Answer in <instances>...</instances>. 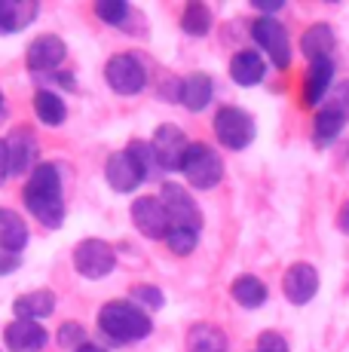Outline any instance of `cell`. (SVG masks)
I'll list each match as a JSON object with an SVG mask.
<instances>
[{
  "mask_svg": "<svg viewBox=\"0 0 349 352\" xmlns=\"http://www.w3.org/2000/svg\"><path fill=\"white\" fill-rule=\"evenodd\" d=\"M129 3L123 0H98L95 3V16L102 19L104 25H113V28H126V19H129Z\"/></svg>",
  "mask_w": 349,
  "mask_h": 352,
  "instance_id": "obj_28",
  "label": "cell"
},
{
  "mask_svg": "<svg viewBox=\"0 0 349 352\" xmlns=\"http://www.w3.org/2000/svg\"><path fill=\"white\" fill-rule=\"evenodd\" d=\"M52 309H56V294H52L49 288L28 291V294H22L16 303H12V316H16V319H25V322L46 319V316H52Z\"/></svg>",
  "mask_w": 349,
  "mask_h": 352,
  "instance_id": "obj_21",
  "label": "cell"
},
{
  "mask_svg": "<svg viewBox=\"0 0 349 352\" xmlns=\"http://www.w3.org/2000/svg\"><path fill=\"white\" fill-rule=\"evenodd\" d=\"M58 346L62 349H74L77 352L83 343H89L86 340V331H83V324H77V322H65L62 328H58Z\"/></svg>",
  "mask_w": 349,
  "mask_h": 352,
  "instance_id": "obj_32",
  "label": "cell"
},
{
  "mask_svg": "<svg viewBox=\"0 0 349 352\" xmlns=\"http://www.w3.org/2000/svg\"><path fill=\"white\" fill-rule=\"evenodd\" d=\"M159 202H163L166 214H169V230H190L199 233L203 230V212H199L196 199L174 181H166L159 190Z\"/></svg>",
  "mask_w": 349,
  "mask_h": 352,
  "instance_id": "obj_5",
  "label": "cell"
},
{
  "mask_svg": "<svg viewBox=\"0 0 349 352\" xmlns=\"http://www.w3.org/2000/svg\"><path fill=\"white\" fill-rule=\"evenodd\" d=\"M6 157H10V175H31L40 157V144L31 129H12L6 135Z\"/></svg>",
  "mask_w": 349,
  "mask_h": 352,
  "instance_id": "obj_13",
  "label": "cell"
},
{
  "mask_svg": "<svg viewBox=\"0 0 349 352\" xmlns=\"http://www.w3.org/2000/svg\"><path fill=\"white\" fill-rule=\"evenodd\" d=\"M77 352H107L104 346H98V343H83V346H80Z\"/></svg>",
  "mask_w": 349,
  "mask_h": 352,
  "instance_id": "obj_37",
  "label": "cell"
},
{
  "mask_svg": "<svg viewBox=\"0 0 349 352\" xmlns=\"http://www.w3.org/2000/svg\"><path fill=\"white\" fill-rule=\"evenodd\" d=\"M10 178V157H6V141L0 138V184Z\"/></svg>",
  "mask_w": 349,
  "mask_h": 352,
  "instance_id": "obj_35",
  "label": "cell"
},
{
  "mask_svg": "<svg viewBox=\"0 0 349 352\" xmlns=\"http://www.w3.org/2000/svg\"><path fill=\"white\" fill-rule=\"evenodd\" d=\"M230 77L239 86H258L267 77V62L258 50H239L230 62Z\"/></svg>",
  "mask_w": 349,
  "mask_h": 352,
  "instance_id": "obj_19",
  "label": "cell"
},
{
  "mask_svg": "<svg viewBox=\"0 0 349 352\" xmlns=\"http://www.w3.org/2000/svg\"><path fill=\"white\" fill-rule=\"evenodd\" d=\"M104 80L117 96H138L147 86V67L141 65V58L132 56V52H117V56L107 58Z\"/></svg>",
  "mask_w": 349,
  "mask_h": 352,
  "instance_id": "obj_7",
  "label": "cell"
},
{
  "mask_svg": "<svg viewBox=\"0 0 349 352\" xmlns=\"http://www.w3.org/2000/svg\"><path fill=\"white\" fill-rule=\"evenodd\" d=\"M132 303L147 313V309H163L166 297H163V291H159L157 285H135L132 288Z\"/></svg>",
  "mask_w": 349,
  "mask_h": 352,
  "instance_id": "obj_30",
  "label": "cell"
},
{
  "mask_svg": "<svg viewBox=\"0 0 349 352\" xmlns=\"http://www.w3.org/2000/svg\"><path fill=\"white\" fill-rule=\"evenodd\" d=\"M187 352H227V334L209 322L193 324L187 331Z\"/></svg>",
  "mask_w": 349,
  "mask_h": 352,
  "instance_id": "obj_24",
  "label": "cell"
},
{
  "mask_svg": "<svg viewBox=\"0 0 349 352\" xmlns=\"http://www.w3.org/2000/svg\"><path fill=\"white\" fill-rule=\"evenodd\" d=\"M254 352H291V349H288V343L282 334H276V331H264V334L258 337Z\"/></svg>",
  "mask_w": 349,
  "mask_h": 352,
  "instance_id": "obj_33",
  "label": "cell"
},
{
  "mask_svg": "<svg viewBox=\"0 0 349 352\" xmlns=\"http://www.w3.org/2000/svg\"><path fill=\"white\" fill-rule=\"evenodd\" d=\"M251 40L270 56V62L276 67L291 65V40H288V31L279 19H273V16L254 19L251 22Z\"/></svg>",
  "mask_w": 349,
  "mask_h": 352,
  "instance_id": "obj_9",
  "label": "cell"
},
{
  "mask_svg": "<svg viewBox=\"0 0 349 352\" xmlns=\"http://www.w3.org/2000/svg\"><path fill=\"white\" fill-rule=\"evenodd\" d=\"M31 233L28 224L22 221V214L12 212V208H0V252L19 254L25 245H28Z\"/></svg>",
  "mask_w": 349,
  "mask_h": 352,
  "instance_id": "obj_20",
  "label": "cell"
},
{
  "mask_svg": "<svg viewBox=\"0 0 349 352\" xmlns=\"http://www.w3.org/2000/svg\"><path fill=\"white\" fill-rule=\"evenodd\" d=\"M68 56V46L58 34H40L37 40H31L28 52H25V65L31 74H52Z\"/></svg>",
  "mask_w": 349,
  "mask_h": 352,
  "instance_id": "obj_11",
  "label": "cell"
},
{
  "mask_svg": "<svg viewBox=\"0 0 349 352\" xmlns=\"http://www.w3.org/2000/svg\"><path fill=\"white\" fill-rule=\"evenodd\" d=\"M147 144H150V153H153L157 168H163V172H178L181 160H184L187 147H190V141H187V135L181 132L178 126L166 123V126H159L157 132H153V138L147 141Z\"/></svg>",
  "mask_w": 349,
  "mask_h": 352,
  "instance_id": "obj_10",
  "label": "cell"
},
{
  "mask_svg": "<svg viewBox=\"0 0 349 352\" xmlns=\"http://www.w3.org/2000/svg\"><path fill=\"white\" fill-rule=\"evenodd\" d=\"M322 107H328V111H334V113H340V117L349 120V80L331 86V92L325 96V104Z\"/></svg>",
  "mask_w": 349,
  "mask_h": 352,
  "instance_id": "obj_31",
  "label": "cell"
},
{
  "mask_svg": "<svg viewBox=\"0 0 349 352\" xmlns=\"http://www.w3.org/2000/svg\"><path fill=\"white\" fill-rule=\"evenodd\" d=\"M337 227L344 230V233L349 236V199L344 202V206H340V214H337Z\"/></svg>",
  "mask_w": 349,
  "mask_h": 352,
  "instance_id": "obj_36",
  "label": "cell"
},
{
  "mask_svg": "<svg viewBox=\"0 0 349 352\" xmlns=\"http://www.w3.org/2000/svg\"><path fill=\"white\" fill-rule=\"evenodd\" d=\"M74 267L83 279H104L117 267V252L104 239H83L74 248Z\"/></svg>",
  "mask_w": 349,
  "mask_h": 352,
  "instance_id": "obj_8",
  "label": "cell"
},
{
  "mask_svg": "<svg viewBox=\"0 0 349 352\" xmlns=\"http://www.w3.org/2000/svg\"><path fill=\"white\" fill-rule=\"evenodd\" d=\"M344 126H346V117L328 111V107H319V113H315V126H313L315 144H331V141L344 132Z\"/></svg>",
  "mask_w": 349,
  "mask_h": 352,
  "instance_id": "obj_27",
  "label": "cell"
},
{
  "mask_svg": "<svg viewBox=\"0 0 349 352\" xmlns=\"http://www.w3.org/2000/svg\"><path fill=\"white\" fill-rule=\"evenodd\" d=\"M132 224L147 239H166V233H169V214H166L159 196H138L132 202Z\"/></svg>",
  "mask_w": 349,
  "mask_h": 352,
  "instance_id": "obj_12",
  "label": "cell"
},
{
  "mask_svg": "<svg viewBox=\"0 0 349 352\" xmlns=\"http://www.w3.org/2000/svg\"><path fill=\"white\" fill-rule=\"evenodd\" d=\"M282 291L294 307H304L319 294V273H315L313 263H291L285 270V279H282Z\"/></svg>",
  "mask_w": 349,
  "mask_h": 352,
  "instance_id": "obj_14",
  "label": "cell"
},
{
  "mask_svg": "<svg viewBox=\"0 0 349 352\" xmlns=\"http://www.w3.org/2000/svg\"><path fill=\"white\" fill-rule=\"evenodd\" d=\"M178 172L184 175V181L190 187H196V190H212V187H218L221 178H224V160H221V153L214 151V147L203 144V141H190Z\"/></svg>",
  "mask_w": 349,
  "mask_h": 352,
  "instance_id": "obj_4",
  "label": "cell"
},
{
  "mask_svg": "<svg viewBox=\"0 0 349 352\" xmlns=\"http://www.w3.org/2000/svg\"><path fill=\"white\" fill-rule=\"evenodd\" d=\"M334 31L328 22H315L310 28L304 31V37H300V50H304V56L310 58V62H319V58H331V50H334Z\"/></svg>",
  "mask_w": 349,
  "mask_h": 352,
  "instance_id": "obj_22",
  "label": "cell"
},
{
  "mask_svg": "<svg viewBox=\"0 0 349 352\" xmlns=\"http://www.w3.org/2000/svg\"><path fill=\"white\" fill-rule=\"evenodd\" d=\"M19 267V254H10V252H0V276H10L12 270Z\"/></svg>",
  "mask_w": 349,
  "mask_h": 352,
  "instance_id": "obj_34",
  "label": "cell"
},
{
  "mask_svg": "<svg viewBox=\"0 0 349 352\" xmlns=\"http://www.w3.org/2000/svg\"><path fill=\"white\" fill-rule=\"evenodd\" d=\"M34 113H37V120L43 126H49V129H58L68 120V104H65V98L58 96V92H52V89H37L34 92Z\"/></svg>",
  "mask_w": 349,
  "mask_h": 352,
  "instance_id": "obj_23",
  "label": "cell"
},
{
  "mask_svg": "<svg viewBox=\"0 0 349 352\" xmlns=\"http://www.w3.org/2000/svg\"><path fill=\"white\" fill-rule=\"evenodd\" d=\"M40 3L34 0H0V34H19L37 19Z\"/></svg>",
  "mask_w": 349,
  "mask_h": 352,
  "instance_id": "obj_18",
  "label": "cell"
},
{
  "mask_svg": "<svg viewBox=\"0 0 349 352\" xmlns=\"http://www.w3.org/2000/svg\"><path fill=\"white\" fill-rule=\"evenodd\" d=\"M0 113H3V96H0Z\"/></svg>",
  "mask_w": 349,
  "mask_h": 352,
  "instance_id": "obj_38",
  "label": "cell"
},
{
  "mask_svg": "<svg viewBox=\"0 0 349 352\" xmlns=\"http://www.w3.org/2000/svg\"><path fill=\"white\" fill-rule=\"evenodd\" d=\"M25 206L43 227L58 230L65 224V196H62V172L56 162H37L34 172L25 181Z\"/></svg>",
  "mask_w": 349,
  "mask_h": 352,
  "instance_id": "obj_1",
  "label": "cell"
},
{
  "mask_svg": "<svg viewBox=\"0 0 349 352\" xmlns=\"http://www.w3.org/2000/svg\"><path fill=\"white\" fill-rule=\"evenodd\" d=\"M166 245H169V252H172V254L187 257V254L196 252V245H199V233H190V230H169V233H166Z\"/></svg>",
  "mask_w": 349,
  "mask_h": 352,
  "instance_id": "obj_29",
  "label": "cell"
},
{
  "mask_svg": "<svg viewBox=\"0 0 349 352\" xmlns=\"http://www.w3.org/2000/svg\"><path fill=\"white\" fill-rule=\"evenodd\" d=\"M267 294H270V291H267V285L258 279V276H239V279H233V285H230V297L245 309L264 307Z\"/></svg>",
  "mask_w": 349,
  "mask_h": 352,
  "instance_id": "obj_25",
  "label": "cell"
},
{
  "mask_svg": "<svg viewBox=\"0 0 349 352\" xmlns=\"http://www.w3.org/2000/svg\"><path fill=\"white\" fill-rule=\"evenodd\" d=\"M3 343L10 352H40L49 343V331L40 322L16 319L3 328Z\"/></svg>",
  "mask_w": 349,
  "mask_h": 352,
  "instance_id": "obj_15",
  "label": "cell"
},
{
  "mask_svg": "<svg viewBox=\"0 0 349 352\" xmlns=\"http://www.w3.org/2000/svg\"><path fill=\"white\" fill-rule=\"evenodd\" d=\"M254 117L243 107L224 104L218 113H214V138L221 141L230 151H245L248 144L254 141Z\"/></svg>",
  "mask_w": 349,
  "mask_h": 352,
  "instance_id": "obj_6",
  "label": "cell"
},
{
  "mask_svg": "<svg viewBox=\"0 0 349 352\" xmlns=\"http://www.w3.org/2000/svg\"><path fill=\"white\" fill-rule=\"evenodd\" d=\"M98 328L111 343L117 346H126V343L144 340L153 331L150 316L141 307H135L132 300H111L98 309Z\"/></svg>",
  "mask_w": 349,
  "mask_h": 352,
  "instance_id": "obj_3",
  "label": "cell"
},
{
  "mask_svg": "<svg viewBox=\"0 0 349 352\" xmlns=\"http://www.w3.org/2000/svg\"><path fill=\"white\" fill-rule=\"evenodd\" d=\"M331 80H334V62L331 58H319V62H310V74H306L304 83V107H319L325 96L331 92Z\"/></svg>",
  "mask_w": 349,
  "mask_h": 352,
  "instance_id": "obj_17",
  "label": "cell"
},
{
  "mask_svg": "<svg viewBox=\"0 0 349 352\" xmlns=\"http://www.w3.org/2000/svg\"><path fill=\"white\" fill-rule=\"evenodd\" d=\"M212 96H214L212 77H209V74H203V71H193V74H187V77L178 83V96H174V98H178L187 111L199 113V111H205V107H209Z\"/></svg>",
  "mask_w": 349,
  "mask_h": 352,
  "instance_id": "obj_16",
  "label": "cell"
},
{
  "mask_svg": "<svg viewBox=\"0 0 349 352\" xmlns=\"http://www.w3.org/2000/svg\"><path fill=\"white\" fill-rule=\"evenodd\" d=\"M157 172L150 144L147 141H132L126 151L111 153L104 162V178L117 193H132Z\"/></svg>",
  "mask_w": 349,
  "mask_h": 352,
  "instance_id": "obj_2",
  "label": "cell"
},
{
  "mask_svg": "<svg viewBox=\"0 0 349 352\" xmlns=\"http://www.w3.org/2000/svg\"><path fill=\"white\" fill-rule=\"evenodd\" d=\"M212 10L205 3H199V0H193V3L184 6V12H181V31L190 34V37H205V34L212 31Z\"/></svg>",
  "mask_w": 349,
  "mask_h": 352,
  "instance_id": "obj_26",
  "label": "cell"
}]
</instances>
